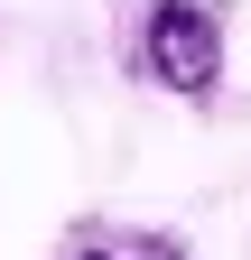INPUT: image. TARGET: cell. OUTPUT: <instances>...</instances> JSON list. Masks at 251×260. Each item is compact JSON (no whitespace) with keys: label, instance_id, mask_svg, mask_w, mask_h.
I'll list each match as a JSON object with an SVG mask.
<instances>
[{"label":"cell","instance_id":"3957f363","mask_svg":"<svg viewBox=\"0 0 251 260\" xmlns=\"http://www.w3.org/2000/svg\"><path fill=\"white\" fill-rule=\"evenodd\" d=\"M75 260H121V251H112V242H93V251H75Z\"/></svg>","mask_w":251,"mask_h":260},{"label":"cell","instance_id":"7a4b0ae2","mask_svg":"<svg viewBox=\"0 0 251 260\" xmlns=\"http://www.w3.org/2000/svg\"><path fill=\"white\" fill-rule=\"evenodd\" d=\"M121 260H177V242H159V233H131V242H112Z\"/></svg>","mask_w":251,"mask_h":260},{"label":"cell","instance_id":"6da1fadb","mask_svg":"<svg viewBox=\"0 0 251 260\" xmlns=\"http://www.w3.org/2000/svg\"><path fill=\"white\" fill-rule=\"evenodd\" d=\"M140 75L159 93H177V103H205L224 84V19H214V0H159L140 19Z\"/></svg>","mask_w":251,"mask_h":260}]
</instances>
